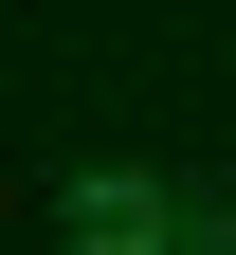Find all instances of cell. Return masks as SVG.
I'll return each mask as SVG.
<instances>
[{"instance_id":"6da1fadb","label":"cell","mask_w":236,"mask_h":255,"mask_svg":"<svg viewBox=\"0 0 236 255\" xmlns=\"http://www.w3.org/2000/svg\"><path fill=\"white\" fill-rule=\"evenodd\" d=\"M55 237H73V255H236V201H200V182H127V164H91L73 201H55Z\"/></svg>"}]
</instances>
